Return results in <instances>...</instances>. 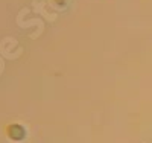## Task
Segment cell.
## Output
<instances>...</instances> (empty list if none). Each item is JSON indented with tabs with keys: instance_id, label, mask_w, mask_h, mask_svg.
Returning a JSON list of instances; mask_svg holds the SVG:
<instances>
[{
	"instance_id": "6da1fadb",
	"label": "cell",
	"mask_w": 152,
	"mask_h": 143,
	"mask_svg": "<svg viewBox=\"0 0 152 143\" xmlns=\"http://www.w3.org/2000/svg\"><path fill=\"white\" fill-rule=\"evenodd\" d=\"M8 136H9V139H12V140H23L24 137H26V129H24L21 125H18V123H12V125H9L8 126Z\"/></svg>"
}]
</instances>
